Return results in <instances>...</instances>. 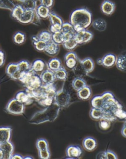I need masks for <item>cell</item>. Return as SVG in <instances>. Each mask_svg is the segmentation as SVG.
<instances>
[{"label":"cell","mask_w":126,"mask_h":159,"mask_svg":"<svg viewBox=\"0 0 126 159\" xmlns=\"http://www.w3.org/2000/svg\"><path fill=\"white\" fill-rule=\"evenodd\" d=\"M62 45H63V48H64L65 50L69 51H73L79 45L75 42L74 38L69 39H65L64 43H62Z\"/></svg>","instance_id":"obj_31"},{"label":"cell","mask_w":126,"mask_h":159,"mask_svg":"<svg viewBox=\"0 0 126 159\" xmlns=\"http://www.w3.org/2000/svg\"><path fill=\"white\" fill-rule=\"evenodd\" d=\"M115 4L110 0H105L101 3V12L106 16H110L114 13L115 10Z\"/></svg>","instance_id":"obj_15"},{"label":"cell","mask_w":126,"mask_h":159,"mask_svg":"<svg viewBox=\"0 0 126 159\" xmlns=\"http://www.w3.org/2000/svg\"><path fill=\"white\" fill-rule=\"evenodd\" d=\"M55 79L58 80L65 81L68 79V74L67 70L64 66H62L58 70L54 72Z\"/></svg>","instance_id":"obj_32"},{"label":"cell","mask_w":126,"mask_h":159,"mask_svg":"<svg viewBox=\"0 0 126 159\" xmlns=\"http://www.w3.org/2000/svg\"><path fill=\"white\" fill-rule=\"evenodd\" d=\"M125 123H124V124H126V121H125Z\"/></svg>","instance_id":"obj_54"},{"label":"cell","mask_w":126,"mask_h":159,"mask_svg":"<svg viewBox=\"0 0 126 159\" xmlns=\"http://www.w3.org/2000/svg\"><path fill=\"white\" fill-rule=\"evenodd\" d=\"M12 129L9 127H0V144L10 141Z\"/></svg>","instance_id":"obj_22"},{"label":"cell","mask_w":126,"mask_h":159,"mask_svg":"<svg viewBox=\"0 0 126 159\" xmlns=\"http://www.w3.org/2000/svg\"><path fill=\"white\" fill-rule=\"evenodd\" d=\"M18 70L22 73H26L32 70V64L27 60H21L17 63Z\"/></svg>","instance_id":"obj_34"},{"label":"cell","mask_w":126,"mask_h":159,"mask_svg":"<svg viewBox=\"0 0 126 159\" xmlns=\"http://www.w3.org/2000/svg\"><path fill=\"white\" fill-rule=\"evenodd\" d=\"M92 107L101 108L105 112V119L113 122L119 119L126 121V111L110 91L105 92L101 95L94 97L91 101Z\"/></svg>","instance_id":"obj_1"},{"label":"cell","mask_w":126,"mask_h":159,"mask_svg":"<svg viewBox=\"0 0 126 159\" xmlns=\"http://www.w3.org/2000/svg\"><path fill=\"white\" fill-rule=\"evenodd\" d=\"M30 94L34 101H36L40 106L47 107L54 102V98L57 92L54 83L51 84H43V85L34 91L25 90Z\"/></svg>","instance_id":"obj_2"},{"label":"cell","mask_w":126,"mask_h":159,"mask_svg":"<svg viewBox=\"0 0 126 159\" xmlns=\"http://www.w3.org/2000/svg\"><path fill=\"white\" fill-rule=\"evenodd\" d=\"M32 41L33 45L37 51L38 52H44L47 45L46 42L38 39L37 36H33L32 37Z\"/></svg>","instance_id":"obj_27"},{"label":"cell","mask_w":126,"mask_h":159,"mask_svg":"<svg viewBox=\"0 0 126 159\" xmlns=\"http://www.w3.org/2000/svg\"><path fill=\"white\" fill-rule=\"evenodd\" d=\"M24 159V157L22 156L20 154H12V155L11 156V159Z\"/></svg>","instance_id":"obj_48"},{"label":"cell","mask_w":126,"mask_h":159,"mask_svg":"<svg viewBox=\"0 0 126 159\" xmlns=\"http://www.w3.org/2000/svg\"><path fill=\"white\" fill-rule=\"evenodd\" d=\"M36 147L38 151L49 149V144L47 139L41 138L37 140L36 142Z\"/></svg>","instance_id":"obj_39"},{"label":"cell","mask_w":126,"mask_h":159,"mask_svg":"<svg viewBox=\"0 0 126 159\" xmlns=\"http://www.w3.org/2000/svg\"><path fill=\"white\" fill-rule=\"evenodd\" d=\"M22 72L18 70L16 73H14L12 76H11V79L14 80H19L21 76Z\"/></svg>","instance_id":"obj_46"},{"label":"cell","mask_w":126,"mask_h":159,"mask_svg":"<svg viewBox=\"0 0 126 159\" xmlns=\"http://www.w3.org/2000/svg\"><path fill=\"white\" fill-rule=\"evenodd\" d=\"M102 66L106 68H111L115 66L117 56L113 53H107L101 58Z\"/></svg>","instance_id":"obj_17"},{"label":"cell","mask_w":126,"mask_h":159,"mask_svg":"<svg viewBox=\"0 0 126 159\" xmlns=\"http://www.w3.org/2000/svg\"><path fill=\"white\" fill-rule=\"evenodd\" d=\"M39 1L41 2V5L49 8L52 7L54 3V0H39Z\"/></svg>","instance_id":"obj_44"},{"label":"cell","mask_w":126,"mask_h":159,"mask_svg":"<svg viewBox=\"0 0 126 159\" xmlns=\"http://www.w3.org/2000/svg\"><path fill=\"white\" fill-rule=\"evenodd\" d=\"M105 159H117L118 156L115 152L110 150H107L104 151Z\"/></svg>","instance_id":"obj_43"},{"label":"cell","mask_w":126,"mask_h":159,"mask_svg":"<svg viewBox=\"0 0 126 159\" xmlns=\"http://www.w3.org/2000/svg\"><path fill=\"white\" fill-rule=\"evenodd\" d=\"M19 22L22 24H28L31 23H39L40 22V18L37 14L36 10L25 9L24 12L19 20Z\"/></svg>","instance_id":"obj_9"},{"label":"cell","mask_w":126,"mask_h":159,"mask_svg":"<svg viewBox=\"0 0 126 159\" xmlns=\"http://www.w3.org/2000/svg\"><path fill=\"white\" fill-rule=\"evenodd\" d=\"M86 85H87V83L85 80L80 76L75 77L73 80L71 82L72 87L74 90L77 92Z\"/></svg>","instance_id":"obj_29"},{"label":"cell","mask_w":126,"mask_h":159,"mask_svg":"<svg viewBox=\"0 0 126 159\" xmlns=\"http://www.w3.org/2000/svg\"><path fill=\"white\" fill-rule=\"evenodd\" d=\"M19 81L26 90L31 91L38 89L43 84L39 75L36 74L32 70L26 73H22Z\"/></svg>","instance_id":"obj_5"},{"label":"cell","mask_w":126,"mask_h":159,"mask_svg":"<svg viewBox=\"0 0 126 159\" xmlns=\"http://www.w3.org/2000/svg\"><path fill=\"white\" fill-rule=\"evenodd\" d=\"M60 45L54 43L52 40L47 43L44 52L50 56H55L59 52Z\"/></svg>","instance_id":"obj_20"},{"label":"cell","mask_w":126,"mask_h":159,"mask_svg":"<svg viewBox=\"0 0 126 159\" xmlns=\"http://www.w3.org/2000/svg\"><path fill=\"white\" fill-rule=\"evenodd\" d=\"M65 154L68 159H79L83 154V150L79 145H70L65 150Z\"/></svg>","instance_id":"obj_11"},{"label":"cell","mask_w":126,"mask_h":159,"mask_svg":"<svg viewBox=\"0 0 126 159\" xmlns=\"http://www.w3.org/2000/svg\"><path fill=\"white\" fill-rule=\"evenodd\" d=\"M17 101L23 103L25 106L31 105L34 100L26 91H20L16 94V98Z\"/></svg>","instance_id":"obj_14"},{"label":"cell","mask_w":126,"mask_h":159,"mask_svg":"<svg viewBox=\"0 0 126 159\" xmlns=\"http://www.w3.org/2000/svg\"><path fill=\"white\" fill-rule=\"evenodd\" d=\"M0 8H4V9H8V7L4 4L3 0H0Z\"/></svg>","instance_id":"obj_50"},{"label":"cell","mask_w":126,"mask_h":159,"mask_svg":"<svg viewBox=\"0 0 126 159\" xmlns=\"http://www.w3.org/2000/svg\"><path fill=\"white\" fill-rule=\"evenodd\" d=\"M92 22V14L89 10L84 7L74 10L70 16V22L75 32L87 29Z\"/></svg>","instance_id":"obj_3"},{"label":"cell","mask_w":126,"mask_h":159,"mask_svg":"<svg viewBox=\"0 0 126 159\" xmlns=\"http://www.w3.org/2000/svg\"><path fill=\"white\" fill-rule=\"evenodd\" d=\"M52 40L59 45L62 44L65 41L64 35L61 31L53 33Z\"/></svg>","instance_id":"obj_37"},{"label":"cell","mask_w":126,"mask_h":159,"mask_svg":"<svg viewBox=\"0 0 126 159\" xmlns=\"http://www.w3.org/2000/svg\"><path fill=\"white\" fill-rule=\"evenodd\" d=\"M40 77L43 82V84H53L56 80L54 72L46 69L43 73L40 74Z\"/></svg>","instance_id":"obj_13"},{"label":"cell","mask_w":126,"mask_h":159,"mask_svg":"<svg viewBox=\"0 0 126 159\" xmlns=\"http://www.w3.org/2000/svg\"><path fill=\"white\" fill-rule=\"evenodd\" d=\"M77 97L82 101H87L92 96V91L90 87L86 85L77 92Z\"/></svg>","instance_id":"obj_23"},{"label":"cell","mask_w":126,"mask_h":159,"mask_svg":"<svg viewBox=\"0 0 126 159\" xmlns=\"http://www.w3.org/2000/svg\"><path fill=\"white\" fill-rule=\"evenodd\" d=\"M25 109V105L14 98L8 102L5 108V111L8 114L18 115L23 114Z\"/></svg>","instance_id":"obj_7"},{"label":"cell","mask_w":126,"mask_h":159,"mask_svg":"<svg viewBox=\"0 0 126 159\" xmlns=\"http://www.w3.org/2000/svg\"><path fill=\"white\" fill-rule=\"evenodd\" d=\"M92 26L97 31L104 32L107 27V23L106 20L102 18H98L93 21L92 23Z\"/></svg>","instance_id":"obj_28"},{"label":"cell","mask_w":126,"mask_h":159,"mask_svg":"<svg viewBox=\"0 0 126 159\" xmlns=\"http://www.w3.org/2000/svg\"><path fill=\"white\" fill-rule=\"evenodd\" d=\"M4 159V153L1 149H0V159Z\"/></svg>","instance_id":"obj_52"},{"label":"cell","mask_w":126,"mask_h":159,"mask_svg":"<svg viewBox=\"0 0 126 159\" xmlns=\"http://www.w3.org/2000/svg\"><path fill=\"white\" fill-rule=\"evenodd\" d=\"M53 103L58 106L61 109L67 108L71 103L70 94L63 87L56 92L54 98Z\"/></svg>","instance_id":"obj_6"},{"label":"cell","mask_w":126,"mask_h":159,"mask_svg":"<svg viewBox=\"0 0 126 159\" xmlns=\"http://www.w3.org/2000/svg\"><path fill=\"white\" fill-rule=\"evenodd\" d=\"M79 60L76 59L74 58H70L64 60L65 64L68 69L70 70H74L77 66V65L79 64Z\"/></svg>","instance_id":"obj_38"},{"label":"cell","mask_w":126,"mask_h":159,"mask_svg":"<svg viewBox=\"0 0 126 159\" xmlns=\"http://www.w3.org/2000/svg\"><path fill=\"white\" fill-rule=\"evenodd\" d=\"M24 159H33L32 157L30 156H27V157H24Z\"/></svg>","instance_id":"obj_53"},{"label":"cell","mask_w":126,"mask_h":159,"mask_svg":"<svg viewBox=\"0 0 126 159\" xmlns=\"http://www.w3.org/2000/svg\"><path fill=\"white\" fill-rule=\"evenodd\" d=\"M38 151V156L41 159H49L51 157V153L49 149Z\"/></svg>","instance_id":"obj_42"},{"label":"cell","mask_w":126,"mask_h":159,"mask_svg":"<svg viewBox=\"0 0 126 159\" xmlns=\"http://www.w3.org/2000/svg\"><path fill=\"white\" fill-rule=\"evenodd\" d=\"M0 149L4 153V159H11L14 151V145L11 141L0 144Z\"/></svg>","instance_id":"obj_16"},{"label":"cell","mask_w":126,"mask_h":159,"mask_svg":"<svg viewBox=\"0 0 126 159\" xmlns=\"http://www.w3.org/2000/svg\"><path fill=\"white\" fill-rule=\"evenodd\" d=\"M94 37L91 31L88 29L76 32L74 34V39L79 45H83L90 43Z\"/></svg>","instance_id":"obj_8"},{"label":"cell","mask_w":126,"mask_h":159,"mask_svg":"<svg viewBox=\"0 0 126 159\" xmlns=\"http://www.w3.org/2000/svg\"><path fill=\"white\" fill-rule=\"evenodd\" d=\"M121 134L123 137L126 138V125L124 124V126L122 127L121 129Z\"/></svg>","instance_id":"obj_49"},{"label":"cell","mask_w":126,"mask_h":159,"mask_svg":"<svg viewBox=\"0 0 126 159\" xmlns=\"http://www.w3.org/2000/svg\"><path fill=\"white\" fill-rule=\"evenodd\" d=\"M79 63L86 75L90 74L95 69V63L94 61L90 57H87L82 60L80 59Z\"/></svg>","instance_id":"obj_12"},{"label":"cell","mask_w":126,"mask_h":159,"mask_svg":"<svg viewBox=\"0 0 126 159\" xmlns=\"http://www.w3.org/2000/svg\"><path fill=\"white\" fill-rule=\"evenodd\" d=\"M70 58H74L76 59H79V57L77 56V54L73 51H69L65 55L64 60H67V59Z\"/></svg>","instance_id":"obj_45"},{"label":"cell","mask_w":126,"mask_h":159,"mask_svg":"<svg viewBox=\"0 0 126 159\" xmlns=\"http://www.w3.org/2000/svg\"><path fill=\"white\" fill-rule=\"evenodd\" d=\"M115 65L119 70L126 73V51H123L117 56Z\"/></svg>","instance_id":"obj_24"},{"label":"cell","mask_w":126,"mask_h":159,"mask_svg":"<svg viewBox=\"0 0 126 159\" xmlns=\"http://www.w3.org/2000/svg\"><path fill=\"white\" fill-rule=\"evenodd\" d=\"M36 12L39 18L42 19H47L49 17L50 14V8L46 7L40 5L37 7L36 8Z\"/></svg>","instance_id":"obj_30"},{"label":"cell","mask_w":126,"mask_h":159,"mask_svg":"<svg viewBox=\"0 0 126 159\" xmlns=\"http://www.w3.org/2000/svg\"><path fill=\"white\" fill-rule=\"evenodd\" d=\"M5 62V54L3 51L0 50V67H2L4 66Z\"/></svg>","instance_id":"obj_47"},{"label":"cell","mask_w":126,"mask_h":159,"mask_svg":"<svg viewBox=\"0 0 126 159\" xmlns=\"http://www.w3.org/2000/svg\"><path fill=\"white\" fill-rule=\"evenodd\" d=\"M97 64L99 65L102 66V60H101V58L98 59L97 60Z\"/></svg>","instance_id":"obj_51"},{"label":"cell","mask_w":126,"mask_h":159,"mask_svg":"<svg viewBox=\"0 0 126 159\" xmlns=\"http://www.w3.org/2000/svg\"><path fill=\"white\" fill-rule=\"evenodd\" d=\"M18 70V66L17 63H10L7 66L6 73L9 77H11L12 75Z\"/></svg>","instance_id":"obj_40"},{"label":"cell","mask_w":126,"mask_h":159,"mask_svg":"<svg viewBox=\"0 0 126 159\" xmlns=\"http://www.w3.org/2000/svg\"><path fill=\"white\" fill-rule=\"evenodd\" d=\"M48 18L51 23V26L49 29L50 32L53 34L59 31H61L62 25L64 23L61 17L54 12L50 11Z\"/></svg>","instance_id":"obj_10"},{"label":"cell","mask_w":126,"mask_h":159,"mask_svg":"<svg viewBox=\"0 0 126 159\" xmlns=\"http://www.w3.org/2000/svg\"><path fill=\"white\" fill-rule=\"evenodd\" d=\"M98 143L96 139L93 137H88L84 138L82 141V146L86 151H93L97 148Z\"/></svg>","instance_id":"obj_18"},{"label":"cell","mask_w":126,"mask_h":159,"mask_svg":"<svg viewBox=\"0 0 126 159\" xmlns=\"http://www.w3.org/2000/svg\"><path fill=\"white\" fill-rule=\"evenodd\" d=\"M90 116L93 120L99 121L101 119H105V112L101 108L92 107L90 111Z\"/></svg>","instance_id":"obj_26"},{"label":"cell","mask_w":126,"mask_h":159,"mask_svg":"<svg viewBox=\"0 0 126 159\" xmlns=\"http://www.w3.org/2000/svg\"><path fill=\"white\" fill-rule=\"evenodd\" d=\"M24 9L20 5H16L11 11V16L12 17L18 21L23 13L24 12Z\"/></svg>","instance_id":"obj_33"},{"label":"cell","mask_w":126,"mask_h":159,"mask_svg":"<svg viewBox=\"0 0 126 159\" xmlns=\"http://www.w3.org/2000/svg\"><path fill=\"white\" fill-rule=\"evenodd\" d=\"M38 38L40 40H43L47 43L52 40V34L47 30H43L37 36Z\"/></svg>","instance_id":"obj_36"},{"label":"cell","mask_w":126,"mask_h":159,"mask_svg":"<svg viewBox=\"0 0 126 159\" xmlns=\"http://www.w3.org/2000/svg\"><path fill=\"white\" fill-rule=\"evenodd\" d=\"M47 68V64L42 59H37L32 64V70L36 74L40 75Z\"/></svg>","instance_id":"obj_21"},{"label":"cell","mask_w":126,"mask_h":159,"mask_svg":"<svg viewBox=\"0 0 126 159\" xmlns=\"http://www.w3.org/2000/svg\"><path fill=\"white\" fill-rule=\"evenodd\" d=\"M60 110L58 106L53 103L43 111L35 113L29 122L34 125H39L47 122H53L58 116Z\"/></svg>","instance_id":"obj_4"},{"label":"cell","mask_w":126,"mask_h":159,"mask_svg":"<svg viewBox=\"0 0 126 159\" xmlns=\"http://www.w3.org/2000/svg\"><path fill=\"white\" fill-rule=\"evenodd\" d=\"M111 123L110 120L106 119H102L99 120V126L100 129L103 131H106L110 129L111 126Z\"/></svg>","instance_id":"obj_41"},{"label":"cell","mask_w":126,"mask_h":159,"mask_svg":"<svg viewBox=\"0 0 126 159\" xmlns=\"http://www.w3.org/2000/svg\"><path fill=\"white\" fill-rule=\"evenodd\" d=\"M26 37L25 34L21 32H17L13 36V41L14 43L17 45H22L25 43Z\"/></svg>","instance_id":"obj_35"},{"label":"cell","mask_w":126,"mask_h":159,"mask_svg":"<svg viewBox=\"0 0 126 159\" xmlns=\"http://www.w3.org/2000/svg\"><path fill=\"white\" fill-rule=\"evenodd\" d=\"M61 31L64 35L65 40L74 38V34L76 32L70 22L63 23Z\"/></svg>","instance_id":"obj_19"},{"label":"cell","mask_w":126,"mask_h":159,"mask_svg":"<svg viewBox=\"0 0 126 159\" xmlns=\"http://www.w3.org/2000/svg\"><path fill=\"white\" fill-rule=\"evenodd\" d=\"M47 68L51 71L55 72L62 66L61 60L58 58H53L47 63Z\"/></svg>","instance_id":"obj_25"}]
</instances>
